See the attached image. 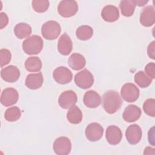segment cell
<instances>
[{"mask_svg": "<svg viewBox=\"0 0 155 155\" xmlns=\"http://www.w3.org/2000/svg\"><path fill=\"white\" fill-rule=\"evenodd\" d=\"M122 100L119 93L114 90L106 91L102 96V105L108 114L116 113L121 107Z\"/></svg>", "mask_w": 155, "mask_h": 155, "instance_id": "1", "label": "cell"}, {"mask_svg": "<svg viewBox=\"0 0 155 155\" xmlns=\"http://www.w3.org/2000/svg\"><path fill=\"white\" fill-rule=\"evenodd\" d=\"M43 48V40L38 35H32L22 42L23 51L27 54L33 55L39 53Z\"/></svg>", "mask_w": 155, "mask_h": 155, "instance_id": "2", "label": "cell"}, {"mask_svg": "<svg viewBox=\"0 0 155 155\" xmlns=\"http://www.w3.org/2000/svg\"><path fill=\"white\" fill-rule=\"evenodd\" d=\"M61 28L59 24L54 21L45 22L41 27V33L44 38L47 40H54L60 35Z\"/></svg>", "mask_w": 155, "mask_h": 155, "instance_id": "3", "label": "cell"}, {"mask_svg": "<svg viewBox=\"0 0 155 155\" xmlns=\"http://www.w3.org/2000/svg\"><path fill=\"white\" fill-rule=\"evenodd\" d=\"M78 11V5L74 0L61 1L58 7L59 14L64 18H70L74 16Z\"/></svg>", "mask_w": 155, "mask_h": 155, "instance_id": "4", "label": "cell"}, {"mask_svg": "<svg viewBox=\"0 0 155 155\" xmlns=\"http://www.w3.org/2000/svg\"><path fill=\"white\" fill-rule=\"evenodd\" d=\"M76 85L82 89L90 88L94 83L92 73L87 69H84L76 74L74 79Z\"/></svg>", "mask_w": 155, "mask_h": 155, "instance_id": "5", "label": "cell"}, {"mask_svg": "<svg viewBox=\"0 0 155 155\" xmlns=\"http://www.w3.org/2000/svg\"><path fill=\"white\" fill-rule=\"evenodd\" d=\"M120 94L121 97L126 102H133L139 98L140 91L134 84L126 83L122 87Z\"/></svg>", "mask_w": 155, "mask_h": 155, "instance_id": "6", "label": "cell"}, {"mask_svg": "<svg viewBox=\"0 0 155 155\" xmlns=\"http://www.w3.org/2000/svg\"><path fill=\"white\" fill-rule=\"evenodd\" d=\"M53 148L54 152L58 155L68 154L71 150V141L67 137H59L54 140Z\"/></svg>", "mask_w": 155, "mask_h": 155, "instance_id": "7", "label": "cell"}, {"mask_svg": "<svg viewBox=\"0 0 155 155\" xmlns=\"http://www.w3.org/2000/svg\"><path fill=\"white\" fill-rule=\"evenodd\" d=\"M85 134L86 138L89 141L96 142L102 138L104 134V128L98 123H91L86 127Z\"/></svg>", "mask_w": 155, "mask_h": 155, "instance_id": "8", "label": "cell"}, {"mask_svg": "<svg viewBox=\"0 0 155 155\" xmlns=\"http://www.w3.org/2000/svg\"><path fill=\"white\" fill-rule=\"evenodd\" d=\"M53 78L57 83L63 85L71 82L73 74L68 68L61 66L54 69L53 72Z\"/></svg>", "mask_w": 155, "mask_h": 155, "instance_id": "9", "label": "cell"}, {"mask_svg": "<svg viewBox=\"0 0 155 155\" xmlns=\"http://www.w3.org/2000/svg\"><path fill=\"white\" fill-rule=\"evenodd\" d=\"M77 101L78 97L75 92L72 90H67L61 94L58 103L62 108L68 109L74 107Z\"/></svg>", "mask_w": 155, "mask_h": 155, "instance_id": "10", "label": "cell"}, {"mask_svg": "<svg viewBox=\"0 0 155 155\" xmlns=\"http://www.w3.org/2000/svg\"><path fill=\"white\" fill-rule=\"evenodd\" d=\"M19 98L18 91L13 88L4 89L1 96V103L5 107H9L15 104Z\"/></svg>", "mask_w": 155, "mask_h": 155, "instance_id": "11", "label": "cell"}, {"mask_svg": "<svg viewBox=\"0 0 155 155\" xmlns=\"http://www.w3.org/2000/svg\"><path fill=\"white\" fill-rule=\"evenodd\" d=\"M142 136L140 127L137 124H132L128 127L125 131V137L129 143L136 145L138 143Z\"/></svg>", "mask_w": 155, "mask_h": 155, "instance_id": "12", "label": "cell"}, {"mask_svg": "<svg viewBox=\"0 0 155 155\" xmlns=\"http://www.w3.org/2000/svg\"><path fill=\"white\" fill-rule=\"evenodd\" d=\"M20 76V71L15 65H8L3 68L1 71V77L5 82H15L18 80Z\"/></svg>", "mask_w": 155, "mask_h": 155, "instance_id": "13", "label": "cell"}, {"mask_svg": "<svg viewBox=\"0 0 155 155\" xmlns=\"http://www.w3.org/2000/svg\"><path fill=\"white\" fill-rule=\"evenodd\" d=\"M105 138L110 145H117L121 141L122 138V131L116 125H110L106 130Z\"/></svg>", "mask_w": 155, "mask_h": 155, "instance_id": "14", "label": "cell"}, {"mask_svg": "<svg viewBox=\"0 0 155 155\" xmlns=\"http://www.w3.org/2000/svg\"><path fill=\"white\" fill-rule=\"evenodd\" d=\"M140 23L144 27H150L155 22L154 8L152 5L145 7L140 15Z\"/></svg>", "mask_w": 155, "mask_h": 155, "instance_id": "15", "label": "cell"}, {"mask_svg": "<svg viewBox=\"0 0 155 155\" xmlns=\"http://www.w3.org/2000/svg\"><path fill=\"white\" fill-rule=\"evenodd\" d=\"M73 48V43L70 37L66 33H63L58 42V50L62 55L69 54Z\"/></svg>", "mask_w": 155, "mask_h": 155, "instance_id": "16", "label": "cell"}, {"mask_svg": "<svg viewBox=\"0 0 155 155\" xmlns=\"http://www.w3.org/2000/svg\"><path fill=\"white\" fill-rule=\"evenodd\" d=\"M141 114L142 111L139 107L134 105H129L125 108L122 117L127 122H133L139 119Z\"/></svg>", "mask_w": 155, "mask_h": 155, "instance_id": "17", "label": "cell"}, {"mask_svg": "<svg viewBox=\"0 0 155 155\" xmlns=\"http://www.w3.org/2000/svg\"><path fill=\"white\" fill-rule=\"evenodd\" d=\"M84 105L90 108H94L99 107L101 103L100 95L94 90L87 91L83 97Z\"/></svg>", "mask_w": 155, "mask_h": 155, "instance_id": "18", "label": "cell"}, {"mask_svg": "<svg viewBox=\"0 0 155 155\" xmlns=\"http://www.w3.org/2000/svg\"><path fill=\"white\" fill-rule=\"evenodd\" d=\"M101 17L106 22H114L119 18V10L114 5H107L102 8L101 11Z\"/></svg>", "mask_w": 155, "mask_h": 155, "instance_id": "19", "label": "cell"}, {"mask_svg": "<svg viewBox=\"0 0 155 155\" xmlns=\"http://www.w3.org/2000/svg\"><path fill=\"white\" fill-rule=\"evenodd\" d=\"M44 81L42 73L29 74L26 79L25 84L27 88L31 90H36L41 87Z\"/></svg>", "mask_w": 155, "mask_h": 155, "instance_id": "20", "label": "cell"}, {"mask_svg": "<svg viewBox=\"0 0 155 155\" xmlns=\"http://www.w3.org/2000/svg\"><path fill=\"white\" fill-rule=\"evenodd\" d=\"M68 65L74 70H79L86 64V60L84 56L79 53H73L68 59Z\"/></svg>", "mask_w": 155, "mask_h": 155, "instance_id": "21", "label": "cell"}, {"mask_svg": "<svg viewBox=\"0 0 155 155\" xmlns=\"http://www.w3.org/2000/svg\"><path fill=\"white\" fill-rule=\"evenodd\" d=\"M32 31L31 27L30 25L24 22L17 24L14 28V33L19 39L28 38Z\"/></svg>", "mask_w": 155, "mask_h": 155, "instance_id": "22", "label": "cell"}, {"mask_svg": "<svg viewBox=\"0 0 155 155\" xmlns=\"http://www.w3.org/2000/svg\"><path fill=\"white\" fill-rule=\"evenodd\" d=\"M82 118V113L79 107L74 105L69 108V110L67 113V119L70 123L78 124L81 122Z\"/></svg>", "mask_w": 155, "mask_h": 155, "instance_id": "23", "label": "cell"}, {"mask_svg": "<svg viewBox=\"0 0 155 155\" xmlns=\"http://www.w3.org/2000/svg\"><path fill=\"white\" fill-rule=\"evenodd\" d=\"M136 4L134 0H122L119 3L121 13L126 17L131 16L134 12Z\"/></svg>", "mask_w": 155, "mask_h": 155, "instance_id": "24", "label": "cell"}, {"mask_svg": "<svg viewBox=\"0 0 155 155\" xmlns=\"http://www.w3.org/2000/svg\"><path fill=\"white\" fill-rule=\"evenodd\" d=\"M25 67L30 72L39 71L42 68L41 60L37 56L29 57L25 62Z\"/></svg>", "mask_w": 155, "mask_h": 155, "instance_id": "25", "label": "cell"}, {"mask_svg": "<svg viewBox=\"0 0 155 155\" xmlns=\"http://www.w3.org/2000/svg\"><path fill=\"white\" fill-rule=\"evenodd\" d=\"M93 34V28L89 25H81L76 30V36L79 40L87 41L90 39Z\"/></svg>", "mask_w": 155, "mask_h": 155, "instance_id": "26", "label": "cell"}, {"mask_svg": "<svg viewBox=\"0 0 155 155\" xmlns=\"http://www.w3.org/2000/svg\"><path fill=\"white\" fill-rule=\"evenodd\" d=\"M134 82L141 88L148 87L152 82V79L148 77L145 72L139 71L134 75Z\"/></svg>", "mask_w": 155, "mask_h": 155, "instance_id": "27", "label": "cell"}, {"mask_svg": "<svg viewBox=\"0 0 155 155\" xmlns=\"http://www.w3.org/2000/svg\"><path fill=\"white\" fill-rule=\"evenodd\" d=\"M21 116V110L18 107H12L6 110L4 113V118L8 122L18 120Z\"/></svg>", "mask_w": 155, "mask_h": 155, "instance_id": "28", "label": "cell"}, {"mask_svg": "<svg viewBox=\"0 0 155 155\" xmlns=\"http://www.w3.org/2000/svg\"><path fill=\"white\" fill-rule=\"evenodd\" d=\"M49 1L47 0H33L31 2L32 8L38 13H44L49 7Z\"/></svg>", "mask_w": 155, "mask_h": 155, "instance_id": "29", "label": "cell"}, {"mask_svg": "<svg viewBox=\"0 0 155 155\" xmlns=\"http://www.w3.org/2000/svg\"><path fill=\"white\" fill-rule=\"evenodd\" d=\"M143 110L148 116L154 117L155 116V100L148 99L143 104Z\"/></svg>", "mask_w": 155, "mask_h": 155, "instance_id": "30", "label": "cell"}, {"mask_svg": "<svg viewBox=\"0 0 155 155\" xmlns=\"http://www.w3.org/2000/svg\"><path fill=\"white\" fill-rule=\"evenodd\" d=\"M11 53L10 51L5 48H2L0 50V66H3L8 64L11 61Z\"/></svg>", "mask_w": 155, "mask_h": 155, "instance_id": "31", "label": "cell"}, {"mask_svg": "<svg viewBox=\"0 0 155 155\" xmlns=\"http://www.w3.org/2000/svg\"><path fill=\"white\" fill-rule=\"evenodd\" d=\"M145 74L150 78H155V64L154 62H150L147 64L145 67Z\"/></svg>", "mask_w": 155, "mask_h": 155, "instance_id": "32", "label": "cell"}, {"mask_svg": "<svg viewBox=\"0 0 155 155\" xmlns=\"http://www.w3.org/2000/svg\"><path fill=\"white\" fill-rule=\"evenodd\" d=\"M147 54L150 58L155 59V41H152L147 47Z\"/></svg>", "mask_w": 155, "mask_h": 155, "instance_id": "33", "label": "cell"}, {"mask_svg": "<svg viewBox=\"0 0 155 155\" xmlns=\"http://www.w3.org/2000/svg\"><path fill=\"white\" fill-rule=\"evenodd\" d=\"M0 17H1V29H2L4 27H5L8 22V18L6 13L1 12L0 13Z\"/></svg>", "mask_w": 155, "mask_h": 155, "instance_id": "34", "label": "cell"}, {"mask_svg": "<svg viewBox=\"0 0 155 155\" xmlns=\"http://www.w3.org/2000/svg\"><path fill=\"white\" fill-rule=\"evenodd\" d=\"M148 142L152 145H154V127H153L148 133Z\"/></svg>", "mask_w": 155, "mask_h": 155, "instance_id": "35", "label": "cell"}, {"mask_svg": "<svg viewBox=\"0 0 155 155\" xmlns=\"http://www.w3.org/2000/svg\"><path fill=\"white\" fill-rule=\"evenodd\" d=\"M154 150H155L154 148L148 147L144 150L143 154H153L154 155L155 154V151Z\"/></svg>", "mask_w": 155, "mask_h": 155, "instance_id": "36", "label": "cell"}, {"mask_svg": "<svg viewBox=\"0 0 155 155\" xmlns=\"http://www.w3.org/2000/svg\"><path fill=\"white\" fill-rule=\"evenodd\" d=\"M134 2L136 4V5L138 6H143L145 4L148 2V1H143V0H134Z\"/></svg>", "mask_w": 155, "mask_h": 155, "instance_id": "37", "label": "cell"}]
</instances>
